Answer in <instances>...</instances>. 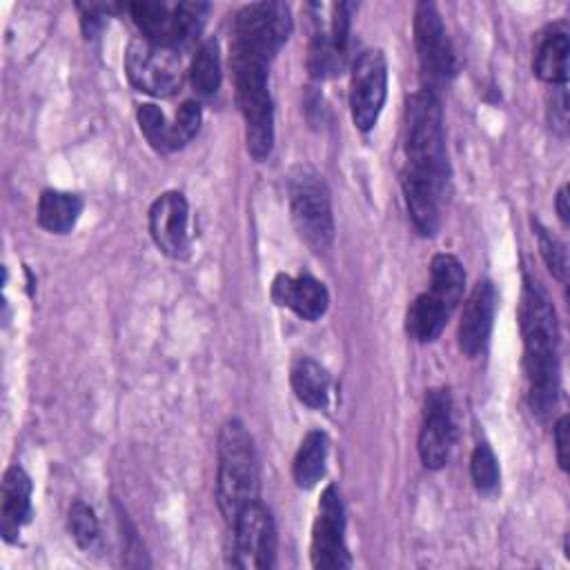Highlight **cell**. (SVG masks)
<instances>
[{
  "mask_svg": "<svg viewBox=\"0 0 570 570\" xmlns=\"http://www.w3.org/2000/svg\"><path fill=\"white\" fill-rule=\"evenodd\" d=\"M292 31L289 7L283 2L245 4L232 24V76L236 102L245 120V142L254 160H265L274 147V102L267 67Z\"/></svg>",
  "mask_w": 570,
  "mask_h": 570,
  "instance_id": "obj_1",
  "label": "cell"
},
{
  "mask_svg": "<svg viewBox=\"0 0 570 570\" xmlns=\"http://www.w3.org/2000/svg\"><path fill=\"white\" fill-rule=\"evenodd\" d=\"M450 165L445 154L443 114L439 96L414 91L405 105V171L403 196L412 225L434 236L441 225V205L448 194Z\"/></svg>",
  "mask_w": 570,
  "mask_h": 570,
  "instance_id": "obj_2",
  "label": "cell"
},
{
  "mask_svg": "<svg viewBox=\"0 0 570 570\" xmlns=\"http://www.w3.org/2000/svg\"><path fill=\"white\" fill-rule=\"evenodd\" d=\"M519 325L530 407L534 414L546 416L552 410L559 390V330L546 289L530 276L523 278Z\"/></svg>",
  "mask_w": 570,
  "mask_h": 570,
  "instance_id": "obj_3",
  "label": "cell"
},
{
  "mask_svg": "<svg viewBox=\"0 0 570 570\" xmlns=\"http://www.w3.org/2000/svg\"><path fill=\"white\" fill-rule=\"evenodd\" d=\"M216 499L229 523L245 505L258 501V459L254 441L238 419L227 421L218 434Z\"/></svg>",
  "mask_w": 570,
  "mask_h": 570,
  "instance_id": "obj_4",
  "label": "cell"
},
{
  "mask_svg": "<svg viewBox=\"0 0 570 570\" xmlns=\"http://www.w3.org/2000/svg\"><path fill=\"white\" fill-rule=\"evenodd\" d=\"M287 198L298 236L309 249L325 252L334 240V216L323 176L309 165H296L287 176Z\"/></svg>",
  "mask_w": 570,
  "mask_h": 570,
  "instance_id": "obj_5",
  "label": "cell"
},
{
  "mask_svg": "<svg viewBox=\"0 0 570 570\" xmlns=\"http://www.w3.org/2000/svg\"><path fill=\"white\" fill-rule=\"evenodd\" d=\"M129 13L145 40L176 51V47H183L191 38H196V33L200 31L209 13V4L207 2L167 4V2L140 0L129 4Z\"/></svg>",
  "mask_w": 570,
  "mask_h": 570,
  "instance_id": "obj_6",
  "label": "cell"
},
{
  "mask_svg": "<svg viewBox=\"0 0 570 570\" xmlns=\"http://www.w3.org/2000/svg\"><path fill=\"white\" fill-rule=\"evenodd\" d=\"M125 73L129 82L149 96L167 98L180 89L183 69L174 49L145 38H134L125 51Z\"/></svg>",
  "mask_w": 570,
  "mask_h": 570,
  "instance_id": "obj_7",
  "label": "cell"
},
{
  "mask_svg": "<svg viewBox=\"0 0 570 570\" xmlns=\"http://www.w3.org/2000/svg\"><path fill=\"white\" fill-rule=\"evenodd\" d=\"M414 45L423 76L428 78L425 89L436 94V87L456 73V56L441 13L432 2H419L414 9Z\"/></svg>",
  "mask_w": 570,
  "mask_h": 570,
  "instance_id": "obj_8",
  "label": "cell"
},
{
  "mask_svg": "<svg viewBox=\"0 0 570 570\" xmlns=\"http://www.w3.org/2000/svg\"><path fill=\"white\" fill-rule=\"evenodd\" d=\"M387 96V60L381 49L363 51L350 76V114L361 131H370L385 105Z\"/></svg>",
  "mask_w": 570,
  "mask_h": 570,
  "instance_id": "obj_9",
  "label": "cell"
},
{
  "mask_svg": "<svg viewBox=\"0 0 570 570\" xmlns=\"http://www.w3.org/2000/svg\"><path fill=\"white\" fill-rule=\"evenodd\" d=\"M234 525V566L243 570H267L276 557V525L261 501L245 505Z\"/></svg>",
  "mask_w": 570,
  "mask_h": 570,
  "instance_id": "obj_10",
  "label": "cell"
},
{
  "mask_svg": "<svg viewBox=\"0 0 570 570\" xmlns=\"http://www.w3.org/2000/svg\"><path fill=\"white\" fill-rule=\"evenodd\" d=\"M312 566L318 570H343L352 566L345 546V512L341 494L334 485H327L318 501V514L312 528Z\"/></svg>",
  "mask_w": 570,
  "mask_h": 570,
  "instance_id": "obj_11",
  "label": "cell"
},
{
  "mask_svg": "<svg viewBox=\"0 0 570 570\" xmlns=\"http://www.w3.org/2000/svg\"><path fill=\"white\" fill-rule=\"evenodd\" d=\"M454 443L452 396L445 387H432L423 403V423L419 432V456L428 470L445 465Z\"/></svg>",
  "mask_w": 570,
  "mask_h": 570,
  "instance_id": "obj_12",
  "label": "cell"
},
{
  "mask_svg": "<svg viewBox=\"0 0 570 570\" xmlns=\"http://www.w3.org/2000/svg\"><path fill=\"white\" fill-rule=\"evenodd\" d=\"M149 234L156 247L176 261L189 254V205L180 191L160 194L149 207Z\"/></svg>",
  "mask_w": 570,
  "mask_h": 570,
  "instance_id": "obj_13",
  "label": "cell"
},
{
  "mask_svg": "<svg viewBox=\"0 0 570 570\" xmlns=\"http://www.w3.org/2000/svg\"><path fill=\"white\" fill-rule=\"evenodd\" d=\"M497 312V289L490 281H479L470 292L461 323H459V347L465 356H479L490 338L492 321Z\"/></svg>",
  "mask_w": 570,
  "mask_h": 570,
  "instance_id": "obj_14",
  "label": "cell"
},
{
  "mask_svg": "<svg viewBox=\"0 0 570 570\" xmlns=\"http://www.w3.org/2000/svg\"><path fill=\"white\" fill-rule=\"evenodd\" d=\"M272 298L276 305L292 309L305 321L321 318L330 305V294L325 285L309 274H278L272 283Z\"/></svg>",
  "mask_w": 570,
  "mask_h": 570,
  "instance_id": "obj_15",
  "label": "cell"
},
{
  "mask_svg": "<svg viewBox=\"0 0 570 570\" xmlns=\"http://www.w3.org/2000/svg\"><path fill=\"white\" fill-rule=\"evenodd\" d=\"M2 537L16 541L22 525L31 519V479L20 465H11L2 479Z\"/></svg>",
  "mask_w": 570,
  "mask_h": 570,
  "instance_id": "obj_16",
  "label": "cell"
},
{
  "mask_svg": "<svg viewBox=\"0 0 570 570\" xmlns=\"http://www.w3.org/2000/svg\"><path fill=\"white\" fill-rule=\"evenodd\" d=\"M289 383L301 403L321 410L330 401L332 379L327 370L309 356H296L289 367Z\"/></svg>",
  "mask_w": 570,
  "mask_h": 570,
  "instance_id": "obj_17",
  "label": "cell"
},
{
  "mask_svg": "<svg viewBox=\"0 0 570 570\" xmlns=\"http://www.w3.org/2000/svg\"><path fill=\"white\" fill-rule=\"evenodd\" d=\"M450 314L452 312L439 298H434L430 292H423L407 307L405 330L410 338L419 343H432L441 336Z\"/></svg>",
  "mask_w": 570,
  "mask_h": 570,
  "instance_id": "obj_18",
  "label": "cell"
},
{
  "mask_svg": "<svg viewBox=\"0 0 570 570\" xmlns=\"http://www.w3.org/2000/svg\"><path fill=\"white\" fill-rule=\"evenodd\" d=\"M568 51L570 42L566 29L546 31L534 53V73L552 87H563L568 80Z\"/></svg>",
  "mask_w": 570,
  "mask_h": 570,
  "instance_id": "obj_19",
  "label": "cell"
},
{
  "mask_svg": "<svg viewBox=\"0 0 570 570\" xmlns=\"http://www.w3.org/2000/svg\"><path fill=\"white\" fill-rule=\"evenodd\" d=\"M82 212V200L78 194L45 189L38 200V223L51 234H67L76 225Z\"/></svg>",
  "mask_w": 570,
  "mask_h": 570,
  "instance_id": "obj_20",
  "label": "cell"
},
{
  "mask_svg": "<svg viewBox=\"0 0 570 570\" xmlns=\"http://www.w3.org/2000/svg\"><path fill=\"white\" fill-rule=\"evenodd\" d=\"M327 448H330V441L325 432L312 430L305 434L292 463V476L298 488L309 490L321 481V476L325 474Z\"/></svg>",
  "mask_w": 570,
  "mask_h": 570,
  "instance_id": "obj_21",
  "label": "cell"
},
{
  "mask_svg": "<svg viewBox=\"0 0 570 570\" xmlns=\"http://www.w3.org/2000/svg\"><path fill=\"white\" fill-rule=\"evenodd\" d=\"M465 287V272L456 256L436 254L430 263V294L439 298L450 312L461 303Z\"/></svg>",
  "mask_w": 570,
  "mask_h": 570,
  "instance_id": "obj_22",
  "label": "cell"
},
{
  "mask_svg": "<svg viewBox=\"0 0 570 570\" xmlns=\"http://www.w3.org/2000/svg\"><path fill=\"white\" fill-rule=\"evenodd\" d=\"M189 80L200 96H212L220 87V49L214 38H207L196 49L189 67Z\"/></svg>",
  "mask_w": 570,
  "mask_h": 570,
  "instance_id": "obj_23",
  "label": "cell"
},
{
  "mask_svg": "<svg viewBox=\"0 0 570 570\" xmlns=\"http://www.w3.org/2000/svg\"><path fill=\"white\" fill-rule=\"evenodd\" d=\"M136 118H138V125H140L142 136L147 138V142H149L156 151L169 154V151L180 149V145H178V140H176L174 122H169V120L165 118V114H163L156 105H151V102L138 105Z\"/></svg>",
  "mask_w": 570,
  "mask_h": 570,
  "instance_id": "obj_24",
  "label": "cell"
},
{
  "mask_svg": "<svg viewBox=\"0 0 570 570\" xmlns=\"http://www.w3.org/2000/svg\"><path fill=\"white\" fill-rule=\"evenodd\" d=\"M343 58H345V53L336 49L330 33H323V31L314 33V38L309 42V53H307V69L314 78L323 80V78H330L336 71H341Z\"/></svg>",
  "mask_w": 570,
  "mask_h": 570,
  "instance_id": "obj_25",
  "label": "cell"
},
{
  "mask_svg": "<svg viewBox=\"0 0 570 570\" xmlns=\"http://www.w3.org/2000/svg\"><path fill=\"white\" fill-rule=\"evenodd\" d=\"M67 525H69L73 541L82 550H91L100 541V523L96 519V512L82 501H73L69 505Z\"/></svg>",
  "mask_w": 570,
  "mask_h": 570,
  "instance_id": "obj_26",
  "label": "cell"
},
{
  "mask_svg": "<svg viewBox=\"0 0 570 570\" xmlns=\"http://www.w3.org/2000/svg\"><path fill=\"white\" fill-rule=\"evenodd\" d=\"M470 474L481 494H492L499 488V463L488 443H479L470 456Z\"/></svg>",
  "mask_w": 570,
  "mask_h": 570,
  "instance_id": "obj_27",
  "label": "cell"
},
{
  "mask_svg": "<svg viewBox=\"0 0 570 570\" xmlns=\"http://www.w3.org/2000/svg\"><path fill=\"white\" fill-rule=\"evenodd\" d=\"M537 240H539V252L541 258L546 261L550 274L559 281H566L568 276V254L561 240H557L552 234H548L546 227L537 225Z\"/></svg>",
  "mask_w": 570,
  "mask_h": 570,
  "instance_id": "obj_28",
  "label": "cell"
},
{
  "mask_svg": "<svg viewBox=\"0 0 570 570\" xmlns=\"http://www.w3.org/2000/svg\"><path fill=\"white\" fill-rule=\"evenodd\" d=\"M200 120H203V111H200V105L196 100H185L176 116H174V131H176V140L180 147H185L196 134H198V127H200Z\"/></svg>",
  "mask_w": 570,
  "mask_h": 570,
  "instance_id": "obj_29",
  "label": "cell"
},
{
  "mask_svg": "<svg viewBox=\"0 0 570 570\" xmlns=\"http://www.w3.org/2000/svg\"><path fill=\"white\" fill-rule=\"evenodd\" d=\"M350 13H352V4L347 2H338L332 9V29H330V38L336 45L338 51H347V38H350Z\"/></svg>",
  "mask_w": 570,
  "mask_h": 570,
  "instance_id": "obj_30",
  "label": "cell"
},
{
  "mask_svg": "<svg viewBox=\"0 0 570 570\" xmlns=\"http://www.w3.org/2000/svg\"><path fill=\"white\" fill-rule=\"evenodd\" d=\"M548 120H550V127L554 131H559L561 136L566 134V129H568V94H566V85L552 89V98H550V107H548Z\"/></svg>",
  "mask_w": 570,
  "mask_h": 570,
  "instance_id": "obj_31",
  "label": "cell"
},
{
  "mask_svg": "<svg viewBox=\"0 0 570 570\" xmlns=\"http://www.w3.org/2000/svg\"><path fill=\"white\" fill-rule=\"evenodd\" d=\"M78 9L82 11V31H85V36L94 38L98 33V29L102 27L105 7H100V4H78Z\"/></svg>",
  "mask_w": 570,
  "mask_h": 570,
  "instance_id": "obj_32",
  "label": "cell"
},
{
  "mask_svg": "<svg viewBox=\"0 0 570 570\" xmlns=\"http://www.w3.org/2000/svg\"><path fill=\"white\" fill-rule=\"evenodd\" d=\"M554 448H557V461L561 470H568V416L563 414L554 425Z\"/></svg>",
  "mask_w": 570,
  "mask_h": 570,
  "instance_id": "obj_33",
  "label": "cell"
},
{
  "mask_svg": "<svg viewBox=\"0 0 570 570\" xmlns=\"http://www.w3.org/2000/svg\"><path fill=\"white\" fill-rule=\"evenodd\" d=\"M557 214L561 218L563 225H568L570 218V209H568V185H561L559 194H557Z\"/></svg>",
  "mask_w": 570,
  "mask_h": 570,
  "instance_id": "obj_34",
  "label": "cell"
}]
</instances>
